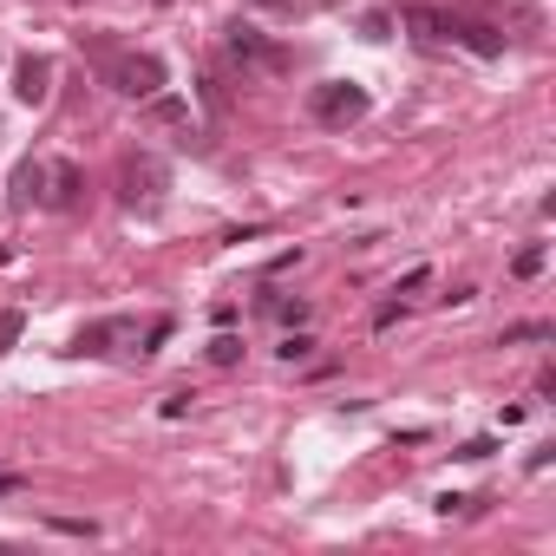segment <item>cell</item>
Returning <instances> with one entry per match:
<instances>
[{
	"label": "cell",
	"instance_id": "obj_18",
	"mask_svg": "<svg viewBox=\"0 0 556 556\" xmlns=\"http://www.w3.org/2000/svg\"><path fill=\"white\" fill-rule=\"evenodd\" d=\"M426 282H432V268H413V275H406V282H400V302H406V295H419Z\"/></svg>",
	"mask_w": 556,
	"mask_h": 556
},
{
	"label": "cell",
	"instance_id": "obj_12",
	"mask_svg": "<svg viewBox=\"0 0 556 556\" xmlns=\"http://www.w3.org/2000/svg\"><path fill=\"white\" fill-rule=\"evenodd\" d=\"M21 334H27V315H21V308H0V354H14Z\"/></svg>",
	"mask_w": 556,
	"mask_h": 556
},
{
	"label": "cell",
	"instance_id": "obj_17",
	"mask_svg": "<svg viewBox=\"0 0 556 556\" xmlns=\"http://www.w3.org/2000/svg\"><path fill=\"white\" fill-rule=\"evenodd\" d=\"M308 348H315L308 334H289V341H282V361H308Z\"/></svg>",
	"mask_w": 556,
	"mask_h": 556
},
{
	"label": "cell",
	"instance_id": "obj_6",
	"mask_svg": "<svg viewBox=\"0 0 556 556\" xmlns=\"http://www.w3.org/2000/svg\"><path fill=\"white\" fill-rule=\"evenodd\" d=\"M47 177H53V164H40V157L14 164V210H34V203H47Z\"/></svg>",
	"mask_w": 556,
	"mask_h": 556
},
{
	"label": "cell",
	"instance_id": "obj_14",
	"mask_svg": "<svg viewBox=\"0 0 556 556\" xmlns=\"http://www.w3.org/2000/svg\"><path fill=\"white\" fill-rule=\"evenodd\" d=\"M497 8H504V14H510V21H517L523 34H536V27H543V21H536V8H530V0H497Z\"/></svg>",
	"mask_w": 556,
	"mask_h": 556
},
{
	"label": "cell",
	"instance_id": "obj_8",
	"mask_svg": "<svg viewBox=\"0 0 556 556\" xmlns=\"http://www.w3.org/2000/svg\"><path fill=\"white\" fill-rule=\"evenodd\" d=\"M452 40H458V47H471L478 60H497V53H504V34H497V27H484V21H458V34H452Z\"/></svg>",
	"mask_w": 556,
	"mask_h": 556
},
{
	"label": "cell",
	"instance_id": "obj_13",
	"mask_svg": "<svg viewBox=\"0 0 556 556\" xmlns=\"http://www.w3.org/2000/svg\"><path fill=\"white\" fill-rule=\"evenodd\" d=\"M210 361H216V367H236V361H242V341H236V334H216V341H210Z\"/></svg>",
	"mask_w": 556,
	"mask_h": 556
},
{
	"label": "cell",
	"instance_id": "obj_15",
	"mask_svg": "<svg viewBox=\"0 0 556 556\" xmlns=\"http://www.w3.org/2000/svg\"><path fill=\"white\" fill-rule=\"evenodd\" d=\"M504 341H549V321H523V328H504Z\"/></svg>",
	"mask_w": 556,
	"mask_h": 556
},
{
	"label": "cell",
	"instance_id": "obj_1",
	"mask_svg": "<svg viewBox=\"0 0 556 556\" xmlns=\"http://www.w3.org/2000/svg\"><path fill=\"white\" fill-rule=\"evenodd\" d=\"M308 118L328 125V131L361 125V118H367V86H354V79H328V86H315V92H308Z\"/></svg>",
	"mask_w": 556,
	"mask_h": 556
},
{
	"label": "cell",
	"instance_id": "obj_21",
	"mask_svg": "<svg viewBox=\"0 0 556 556\" xmlns=\"http://www.w3.org/2000/svg\"><path fill=\"white\" fill-rule=\"evenodd\" d=\"M262 8H282V0H262Z\"/></svg>",
	"mask_w": 556,
	"mask_h": 556
},
{
	"label": "cell",
	"instance_id": "obj_19",
	"mask_svg": "<svg viewBox=\"0 0 556 556\" xmlns=\"http://www.w3.org/2000/svg\"><path fill=\"white\" fill-rule=\"evenodd\" d=\"M497 452V439H471V445H458V458H491Z\"/></svg>",
	"mask_w": 556,
	"mask_h": 556
},
{
	"label": "cell",
	"instance_id": "obj_20",
	"mask_svg": "<svg viewBox=\"0 0 556 556\" xmlns=\"http://www.w3.org/2000/svg\"><path fill=\"white\" fill-rule=\"evenodd\" d=\"M0 491H14V478H8V471H0Z\"/></svg>",
	"mask_w": 556,
	"mask_h": 556
},
{
	"label": "cell",
	"instance_id": "obj_2",
	"mask_svg": "<svg viewBox=\"0 0 556 556\" xmlns=\"http://www.w3.org/2000/svg\"><path fill=\"white\" fill-rule=\"evenodd\" d=\"M164 190H170V170H164V157H151V151H131V157L118 164V197H125L131 210H157V203H164Z\"/></svg>",
	"mask_w": 556,
	"mask_h": 556
},
{
	"label": "cell",
	"instance_id": "obj_9",
	"mask_svg": "<svg viewBox=\"0 0 556 556\" xmlns=\"http://www.w3.org/2000/svg\"><path fill=\"white\" fill-rule=\"evenodd\" d=\"M79 190H86V177H79L73 164H53V177H47V210H73Z\"/></svg>",
	"mask_w": 556,
	"mask_h": 556
},
{
	"label": "cell",
	"instance_id": "obj_5",
	"mask_svg": "<svg viewBox=\"0 0 556 556\" xmlns=\"http://www.w3.org/2000/svg\"><path fill=\"white\" fill-rule=\"evenodd\" d=\"M14 99H21V105H47V99H53V60H47V53H27V60L14 66Z\"/></svg>",
	"mask_w": 556,
	"mask_h": 556
},
{
	"label": "cell",
	"instance_id": "obj_4",
	"mask_svg": "<svg viewBox=\"0 0 556 556\" xmlns=\"http://www.w3.org/2000/svg\"><path fill=\"white\" fill-rule=\"evenodd\" d=\"M223 47L236 53V60H249V66H262V73H282L289 60H282V47H268L249 21H236V27H223Z\"/></svg>",
	"mask_w": 556,
	"mask_h": 556
},
{
	"label": "cell",
	"instance_id": "obj_11",
	"mask_svg": "<svg viewBox=\"0 0 556 556\" xmlns=\"http://www.w3.org/2000/svg\"><path fill=\"white\" fill-rule=\"evenodd\" d=\"M151 125H190V105H184V99H164V92H157V99H151Z\"/></svg>",
	"mask_w": 556,
	"mask_h": 556
},
{
	"label": "cell",
	"instance_id": "obj_7",
	"mask_svg": "<svg viewBox=\"0 0 556 556\" xmlns=\"http://www.w3.org/2000/svg\"><path fill=\"white\" fill-rule=\"evenodd\" d=\"M406 27L419 40H452L458 34V14H445V8H406Z\"/></svg>",
	"mask_w": 556,
	"mask_h": 556
},
{
	"label": "cell",
	"instance_id": "obj_16",
	"mask_svg": "<svg viewBox=\"0 0 556 556\" xmlns=\"http://www.w3.org/2000/svg\"><path fill=\"white\" fill-rule=\"evenodd\" d=\"M517 275H523V282H530V275H543V249H523L517 255Z\"/></svg>",
	"mask_w": 556,
	"mask_h": 556
},
{
	"label": "cell",
	"instance_id": "obj_3",
	"mask_svg": "<svg viewBox=\"0 0 556 556\" xmlns=\"http://www.w3.org/2000/svg\"><path fill=\"white\" fill-rule=\"evenodd\" d=\"M105 79H112V92H125V99H157V92H164V60H157V53H125V60L105 66Z\"/></svg>",
	"mask_w": 556,
	"mask_h": 556
},
{
	"label": "cell",
	"instance_id": "obj_10",
	"mask_svg": "<svg viewBox=\"0 0 556 556\" xmlns=\"http://www.w3.org/2000/svg\"><path fill=\"white\" fill-rule=\"evenodd\" d=\"M125 328H131V321H118V315H112V321H92V328H86V334H79V341L66 348V354H105V348H112V341H118Z\"/></svg>",
	"mask_w": 556,
	"mask_h": 556
}]
</instances>
